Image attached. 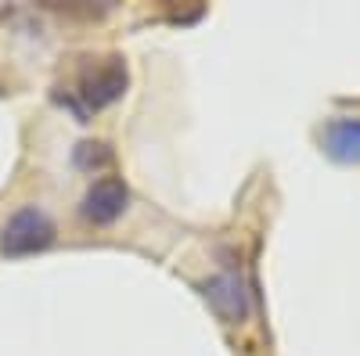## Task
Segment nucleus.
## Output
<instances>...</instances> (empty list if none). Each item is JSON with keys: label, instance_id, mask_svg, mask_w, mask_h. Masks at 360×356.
<instances>
[{"label": "nucleus", "instance_id": "f257e3e1", "mask_svg": "<svg viewBox=\"0 0 360 356\" xmlns=\"http://www.w3.org/2000/svg\"><path fill=\"white\" fill-rule=\"evenodd\" d=\"M51 242H54V223L47 220L44 209H37V205L18 209L8 220L4 234H0V249L8 256H33V252H44Z\"/></svg>", "mask_w": 360, "mask_h": 356}, {"label": "nucleus", "instance_id": "f03ea898", "mask_svg": "<svg viewBox=\"0 0 360 356\" xmlns=\"http://www.w3.org/2000/svg\"><path fill=\"white\" fill-rule=\"evenodd\" d=\"M202 295L209 310H213L224 324H242L252 310V291L249 284L238 277V274H220V277H209L202 284Z\"/></svg>", "mask_w": 360, "mask_h": 356}, {"label": "nucleus", "instance_id": "7ed1b4c3", "mask_svg": "<svg viewBox=\"0 0 360 356\" xmlns=\"http://www.w3.org/2000/svg\"><path fill=\"white\" fill-rule=\"evenodd\" d=\"M127 83H130L127 65L119 62V58H108V62H101L98 69H90V72L79 79V98H83L86 108L98 112V108H108L112 101L123 98Z\"/></svg>", "mask_w": 360, "mask_h": 356}, {"label": "nucleus", "instance_id": "20e7f679", "mask_svg": "<svg viewBox=\"0 0 360 356\" xmlns=\"http://www.w3.org/2000/svg\"><path fill=\"white\" fill-rule=\"evenodd\" d=\"M127 202H130L127 184L119 180V176H101V180H94V184L86 187L79 213H83V220L98 223V227H105V223H115L119 216H123Z\"/></svg>", "mask_w": 360, "mask_h": 356}, {"label": "nucleus", "instance_id": "39448f33", "mask_svg": "<svg viewBox=\"0 0 360 356\" xmlns=\"http://www.w3.org/2000/svg\"><path fill=\"white\" fill-rule=\"evenodd\" d=\"M321 140H324V152L335 162H346V166L360 162V119H349V115L332 119V123L324 126Z\"/></svg>", "mask_w": 360, "mask_h": 356}, {"label": "nucleus", "instance_id": "423d86ee", "mask_svg": "<svg viewBox=\"0 0 360 356\" xmlns=\"http://www.w3.org/2000/svg\"><path fill=\"white\" fill-rule=\"evenodd\" d=\"M76 166H79V169H105V166H112L108 144H101V140H83V144L76 147Z\"/></svg>", "mask_w": 360, "mask_h": 356}]
</instances>
